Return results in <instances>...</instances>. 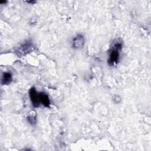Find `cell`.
I'll list each match as a JSON object with an SVG mask.
<instances>
[{
  "label": "cell",
  "mask_w": 151,
  "mask_h": 151,
  "mask_svg": "<svg viewBox=\"0 0 151 151\" xmlns=\"http://www.w3.org/2000/svg\"><path fill=\"white\" fill-rule=\"evenodd\" d=\"M122 48V44L117 41L111 46L109 50V57L108 58V64L110 66H113L117 64L119 60L120 51Z\"/></svg>",
  "instance_id": "cell-1"
},
{
  "label": "cell",
  "mask_w": 151,
  "mask_h": 151,
  "mask_svg": "<svg viewBox=\"0 0 151 151\" xmlns=\"http://www.w3.org/2000/svg\"><path fill=\"white\" fill-rule=\"evenodd\" d=\"M28 3H32V4H34V3L35 2V1H28Z\"/></svg>",
  "instance_id": "cell-8"
},
{
  "label": "cell",
  "mask_w": 151,
  "mask_h": 151,
  "mask_svg": "<svg viewBox=\"0 0 151 151\" xmlns=\"http://www.w3.org/2000/svg\"><path fill=\"white\" fill-rule=\"evenodd\" d=\"M84 44V37L81 34H77L73 38L72 41V46L74 48L80 49L81 48Z\"/></svg>",
  "instance_id": "cell-4"
},
{
  "label": "cell",
  "mask_w": 151,
  "mask_h": 151,
  "mask_svg": "<svg viewBox=\"0 0 151 151\" xmlns=\"http://www.w3.org/2000/svg\"><path fill=\"white\" fill-rule=\"evenodd\" d=\"M37 114L35 112L34 114H30L27 117V120L31 124H35L37 122Z\"/></svg>",
  "instance_id": "cell-7"
},
{
  "label": "cell",
  "mask_w": 151,
  "mask_h": 151,
  "mask_svg": "<svg viewBox=\"0 0 151 151\" xmlns=\"http://www.w3.org/2000/svg\"><path fill=\"white\" fill-rule=\"evenodd\" d=\"M12 81V76L11 73L5 72L2 74L1 78V84L9 85Z\"/></svg>",
  "instance_id": "cell-6"
},
{
  "label": "cell",
  "mask_w": 151,
  "mask_h": 151,
  "mask_svg": "<svg viewBox=\"0 0 151 151\" xmlns=\"http://www.w3.org/2000/svg\"><path fill=\"white\" fill-rule=\"evenodd\" d=\"M34 46L31 41H27L21 45L16 50L15 54L18 57H22L32 51Z\"/></svg>",
  "instance_id": "cell-2"
},
{
  "label": "cell",
  "mask_w": 151,
  "mask_h": 151,
  "mask_svg": "<svg viewBox=\"0 0 151 151\" xmlns=\"http://www.w3.org/2000/svg\"><path fill=\"white\" fill-rule=\"evenodd\" d=\"M29 94V97H30L32 106L34 107H38L40 104V102L39 101V97H38V93L37 92L35 88L34 87L30 88Z\"/></svg>",
  "instance_id": "cell-3"
},
{
  "label": "cell",
  "mask_w": 151,
  "mask_h": 151,
  "mask_svg": "<svg viewBox=\"0 0 151 151\" xmlns=\"http://www.w3.org/2000/svg\"><path fill=\"white\" fill-rule=\"evenodd\" d=\"M38 97L40 103H41L43 106L46 107H48L50 106V100L49 99L48 96L46 93L44 92L38 93Z\"/></svg>",
  "instance_id": "cell-5"
}]
</instances>
